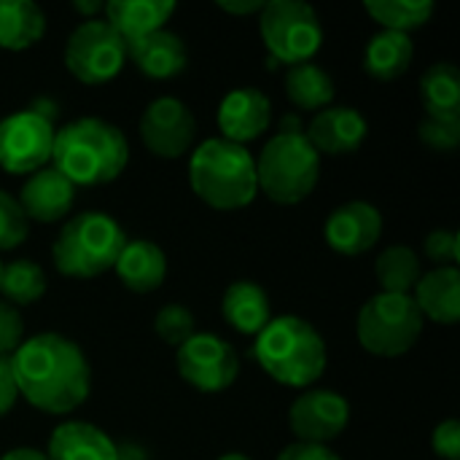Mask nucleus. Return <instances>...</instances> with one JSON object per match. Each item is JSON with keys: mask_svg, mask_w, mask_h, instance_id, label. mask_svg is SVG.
<instances>
[{"mask_svg": "<svg viewBox=\"0 0 460 460\" xmlns=\"http://www.w3.org/2000/svg\"><path fill=\"white\" fill-rule=\"evenodd\" d=\"M19 396L43 415H67L89 399L92 372L84 350L62 334H35L11 356Z\"/></svg>", "mask_w": 460, "mask_h": 460, "instance_id": "f257e3e1", "label": "nucleus"}, {"mask_svg": "<svg viewBox=\"0 0 460 460\" xmlns=\"http://www.w3.org/2000/svg\"><path fill=\"white\" fill-rule=\"evenodd\" d=\"M129 162L127 135L97 116H84L54 135L51 167L59 170L75 189L102 186L116 181Z\"/></svg>", "mask_w": 460, "mask_h": 460, "instance_id": "f03ea898", "label": "nucleus"}, {"mask_svg": "<svg viewBox=\"0 0 460 460\" xmlns=\"http://www.w3.org/2000/svg\"><path fill=\"white\" fill-rule=\"evenodd\" d=\"M259 367L288 388H310L326 372V342L318 329L296 315L272 318L253 345Z\"/></svg>", "mask_w": 460, "mask_h": 460, "instance_id": "7ed1b4c3", "label": "nucleus"}, {"mask_svg": "<svg viewBox=\"0 0 460 460\" xmlns=\"http://www.w3.org/2000/svg\"><path fill=\"white\" fill-rule=\"evenodd\" d=\"M194 194L216 210H240L259 194L256 159L245 146L210 137L194 148L189 162Z\"/></svg>", "mask_w": 460, "mask_h": 460, "instance_id": "20e7f679", "label": "nucleus"}, {"mask_svg": "<svg viewBox=\"0 0 460 460\" xmlns=\"http://www.w3.org/2000/svg\"><path fill=\"white\" fill-rule=\"evenodd\" d=\"M321 178V154L305 137L296 119H283V129L267 140L256 159V183L278 205L305 202Z\"/></svg>", "mask_w": 460, "mask_h": 460, "instance_id": "39448f33", "label": "nucleus"}, {"mask_svg": "<svg viewBox=\"0 0 460 460\" xmlns=\"http://www.w3.org/2000/svg\"><path fill=\"white\" fill-rule=\"evenodd\" d=\"M124 245L127 234L108 213L86 210L65 221L51 245V259L65 278L89 280L113 270Z\"/></svg>", "mask_w": 460, "mask_h": 460, "instance_id": "423d86ee", "label": "nucleus"}, {"mask_svg": "<svg viewBox=\"0 0 460 460\" xmlns=\"http://www.w3.org/2000/svg\"><path fill=\"white\" fill-rule=\"evenodd\" d=\"M423 326L426 318L418 310L412 294H377L364 302L356 334L367 353L396 358L418 345Z\"/></svg>", "mask_w": 460, "mask_h": 460, "instance_id": "0eeeda50", "label": "nucleus"}, {"mask_svg": "<svg viewBox=\"0 0 460 460\" xmlns=\"http://www.w3.org/2000/svg\"><path fill=\"white\" fill-rule=\"evenodd\" d=\"M259 32L272 59L286 65L313 62L323 43L318 11L302 0H270L259 11Z\"/></svg>", "mask_w": 460, "mask_h": 460, "instance_id": "6e6552de", "label": "nucleus"}, {"mask_svg": "<svg viewBox=\"0 0 460 460\" xmlns=\"http://www.w3.org/2000/svg\"><path fill=\"white\" fill-rule=\"evenodd\" d=\"M124 65L127 43L105 19H84L65 43V67L81 84H108Z\"/></svg>", "mask_w": 460, "mask_h": 460, "instance_id": "1a4fd4ad", "label": "nucleus"}, {"mask_svg": "<svg viewBox=\"0 0 460 460\" xmlns=\"http://www.w3.org/2000/svg\"><path fill=\"white\" fill-rule=\"evenodd\" d=\"M57 127L35 111H19L0 121V167L13 175H32L51 162Z\"/></svg>", "mask_w": 460, "mask_h": 460, "instance_id": "9d476101", "label": "nucleus"}, {"mask_svg": "<svg viewBox=\"0 0 460 460\" xmlns=\"http://www.w3.org/2000/svg\"><path fill=\"white\" fill-rule=\"evenodd\" d=\"M178 375L202 394H221L234 385L240 375V358L234 348L216 334H194L178 348Z\"/></svg>", "mask_w": 460, "mask_h": 460, "instance_id": "9b49d317", "label": "nucleus"}, {"mask_svg": "<svg viewBox=\"0 0 460 460\" xmlns=\"http://www.w3.org/2000/svg\"><path fill=\"white\" fill-rule=\"evenodd\" d=\"M197 135V121L189 105L178 97H156L140 116V140L159 159L183 156Z\"/></svg>", "mask_w": 460, "mask_h": 460, "instance_id": "f8f14e48", "label": "nucleus"}, {"mask_svg": "<svg viewBox=\"0 0 460 460\" xmlns=\"http://www.w3.org/2000/svg\"><path fill=\"white\" fill-rule=\"evenodd\" d=\"M350 420V404L337 391L310 388L288 410V426L302 445L334 442Z\"/></svg>", "mask_w": 460, "mask_h": 460, "instance_id": "ddd939ff", "label": "nucleus"}, {"mask_svg": "<svg viewBox=\"0 0 460 460\" xmlns=\"http://www.w3.org/2000/svg\"><path fill=\"white\" fill-rule=\"evenodd\" d=\"M383 234V216L372 202L353 199L337 208L323 226V240L332 251L342 256H361Z\"/></svg>", "mask_w": 460, "mask_h": 460, "instance_id": "4468645a", "label": "nucleus"}, {"mask_svg": "<svg viewBox=\"0 0 460 460\" xmlns=\"http://www.w3.org/2000/svg\"><path fill=\"white\" fill-rule=\"evenodd\" d=\"M216 119H218V129L224 132V140L245 146L270 129L272 102L261 89L240 86L221 100Z\"/></svg>", "mask_w": 460, "mask_h": 460, "instance_id": "2eb2a0df", "label": "nucleus"}, {"mask_svg": "<svg viewBox=\"0 0 460 460\" xmlns=\"http://www.w3.org/2000/svg\"><path fill=\"white\" fill-rule=\"evenodd\" d=\"M367 119L350 105H329L310 119L305 137L318 154L345 156L358 151L367 137Z\"/></svg>", "mask_w": 460, "mask_h": 460, "instance_id": "dca6fc26", "label": "nucleus"}, {"mask_svg": "<svg viewBox=\"0 0 460 460\" xmlns=\"http://www.w3.org/2000/svg\"><path fill=\"white\" fill-rule=\"evenodd\" d=\"M73 202H75V186L51 164L32 172L19 191V205L24 216L38 224L62 221L70 213Z\"/></svg>", "mask_w": 460, "mask_h": 460, "instance_id": "f3484780", "label": "nucleus"}, {"mask_svg": "<svg viewBox=\"0 0 460 460\" xmlns=\"http://www.w3.org/2000/svg\"><path fill=\"white\" fill-rule=\"evenodd\" d=\"M127 59H132L148 78H175L189 65V51L181 35L156 30L146 38L127 43Z\"/></svg>", "mask_w": 460, "mask_h": 460, "instance_id": "a211bd4d", "label": "nucleus"}, {"mask_svg": "<svg viewBox=\"0 0 460 460\" xmlns=\"http://www.w3.org/2000/svg\"><path fill=\"white\" fill-rule=\"evenodd\" d=\"M49 460H119V450L111 437L84 420H70L54 429L49 439Z\"/></svg>", "mask_w": 460, "mask_h": 460, "instance_id": "6ab92c4d", "label": "nucleus"}, {"mask_svg": "<svg viewBox=\"0 0 460 460\" xmlns=\"http://www.w3.org/2000/svg\"><path fill=\"white\" fill-rule=\"evenodd\" d=\"M175 8L172 0H111L105 3V22L124 38V43H132L164 30Z\"/></svg>", "mask_w": 460, "mask_h": 460, "instance_id": "aec40b11", "label": "nucleus"}, {"mask_svg": "<svg viewBox=\"0 0 460 460\" xmlns=\"http://www.w3.org/2000/svg\"><path fill=\"white\" fill-rule=\"evenodd\" d=\"M113 270L129 291L151 294L167 278V256L151 240H127Z\"/></svg>", "mask_w": 460, "mask_h": 460, "instance_id": "412c9836", "label": "nucleus"}, {"mask_svg": "<svg viewBox=\"0 0 460 460\" xmlns=\"http://www.w3.org/2000/svg\"><path fill=\"white\" fill-rule=\"evenodd\" d=\"M415 305L423 318L442 326H456L460 318V272L458 267H439L423 275L415 286Z\"/></svg>", "mask_w": 460, "mask_h": 460, "instance_id": "4be33fe9", "label": "nucleus"}, {"mask_svg": "<svg viewBox=\"0 0 460 460\" xmlns=\"http://www.w3.org/2000/svg\"><path fill=\"white\" fill-rule=\"evenodd\" d=\"M221 315L234 332L256 337L272 321L270 296L253 280H234L221 296Z\"/></svg>", "mask_w": 460, "mask_h": 460, "instance_id": "5701e85b", "label": "nucleus"}, {"mask_svg": "<svg viewBox=\"0 0 460 460\" xmlns=\"http://www.w3.org/2000/svg\"><path fill=\"white\" fill-rule=\"evenodd\" d=\"M415 57V43L407 32H394L383 30L369 38L367 51H364V70L372 78L380 81H394L404 75L412 65Z\"/></svg>", "mask_w": 460, "mask_h": 460, "instance_id": "b1692460", "label": "nucleus"}, {"mask_svg": "<svg viewBox=\"0 0 460 460\" xmlns=\"http://www.w3.org/2000/svg\"><path fill=\"white\" fill-rule=\"evenodd\" d=\"M46 35V16L32 0H0V49L24 51Z\"/></svg>", "mask_w": 460, "mask_h": 460, "instance_id": "393cba45", "label": "nucleus"}, {"mask_svg": "<svg viewBox=\"0 0 460 460\" xmlns=\"http://www.w3.org/2000/svg\"><path fill=\"white\" fill-rule=\"evenodd\" d=\"M286 97L302 111H323L334 100V78L315 62L291 65L283 75Z\"/></svg>", "mask_w": 460, "mask_h": 460, "instance_id": "a878e982", "label": "nucleus"}, {"mask_svg": "<svg viewBox=\"0 0 460 460\" xmlns=\"http://www.w3.org/2000/svg\"><path fill=\"white\" fill-rule=\"evenodd\" d=\"M420 97L426 116L460 119V73L453 62L431 65L420 78Z\"/></svg>", "mask_w": 460, "mask_h": 460, "instance_id": "bb28decb", "label": "nucleus"}, {"mask_svg": "<svg viewBox=\"0 0 460 460\" xmlns=\"http://www.w3.org/2000/svg\"><path fill=\"white\" fill-rule=\"evenodd\" d=\"M375 278L383 288V294H412L420 272V259L407 245H391L383 251L375 261Z\"/></svg>", "mask_w": 460, "mask_h": 460, "instance_id": "cd10ccee", "label": "nucleus"}, {"mask_svg": "<svg viewBox=\"0 0 460 460\" xmlns=\"http://www.w3.org/2000/svg\"><path fill=\"white\" fill-rule=\"evenodd\" d=\"M46 272L30 261V259H16L11 264H3V278H0V294L11 307H27L43 299L46 294Z\"/></svg>", "mask_w": 460, "mask_h": 460, "instance_id": "c85d7f7f", "label": "nucleus"}, {"mask_svg": "<svg viewBox=\"0 0 460 460\" xmlns=\"http://www.w3.org/2000/svg\"><path fill=\"white\" fill-rule=\"evenodd\" d=\"M364 8L375 22L383 24V30L407 32V35L410 30L423 27L434 13L431 0H367Z\"/></svg>", "mask_w": 460, "mask_h": 460, "instance_id": "c756f323", "label": "nucleus"}, {"mask_svg": "<svg viewBox=\"0 0 460 460\" xmlns=\"http://www.w3.org/2000/svg\"><path fill=\"white\" fill-rule=\"evenodd\" d=\"M30 218L24 216L16 197L0 189V251H11L27 240Z\"/></svg>", "mask_w": 460, "mask_h": 460, "instance_id": "7c9ffc66", "label": "nucleus"}, {"mask_svg": "<svg viewBox=\"0 0 460 460\" xmlns=\"http://www.w3.org/2000/svg\"><path fill=\"white\" fill-rule=\"evenodd\" d=\"M154 329L167 345H175V348H181L183 342H189L197 334L194 332V315L183 305L162 307L154 318Z\"/></svg>", "mask_w": 460, "mask_h": 460, "instance_id": "2f4dec72", "label": "nucleus"}, {"mask_svg": "<svg viewBox=\"0 0 460 460\" xmlns=\"http://www.w3.org/2000/svg\"><path fill=\"white\" fill-rule=\"evenodd\" d=\"M418 135L426 146H431L437 151H456L460 143V119L426 116L418 127Z\"/></svg>", "mask_w": 460, "mask_h": 460, "instance_id": "473e14b6", "label": "nucleus"}, {"mask_svg": "<svg viewBox=\"0 0 460 460\" xmlns=\"http://www.w3.org/2000/svg\"><path fill=\"white\" fill-rule=\"evenodd\" d=\"M24 342V323L16 307L0 302V358H11Z\"/></svg>", "mask_w": 460, "mask_h": 460, "instance_id": "72a5a7b5", "label": "nucleus"}, {"mask_svg": "<svg viewBox=\"0 0 460 460\" xmlns=\"http://www.w3.org/2000/svg\"><path fill=\"white\" fill-rule=\"evenodd\" d=\"M426 256L439 267H458V234L453 229H434L426 237Z\"/></svg>", "mask_w": 460, "mask_h": 460, "instance_id": "f704fd0d", "label": "nucleus"}, {"mask_svg": "<svg viewBox=\"0 0 460 460\" xmlns=\"http://www.w3.org/2000/svg\"><path fill=\"white\" fill-rule=\"evenodd\" d=\"M431 447L439 458L460 460V423L458 420H445L434 429L431 434Z\"/></svg>", "mask_w": 460, "mask_h": 460, "instance_id": "c9c22d12", "label": "nucleus"}, {"mask_svg": "<svg viewBox=\"0 0 460 460\" xmlns=\"http://www.w3.org/2000/svg\"><path fill=\"white\" fill-rule=\"evenodd\" d=\"M16 399H19V391H16L11 358H0V418H5L13 410Z\"/></svg>", "mask_w": 460, "mask_h": 460, "instance_id": "e433bc0d", "label": "nucleus"}, {"mask_svg": "<svg viewBox=\"0 0 460 460\" xmlns=\"http://www.w3.org/2000/svg\"><path fill=\"white\" fill-rule=\"evenodd\" d=\"M278 460H342L337 453H332L329 447H323V445H302V442H296V445H288Z\"/></svg>", "mask_w": 460, "mask_h": 460, "instance_id": "4c0bfd02", "label": "nucleus"}, {"mask_svg": "<svg viewBox=\"0 0 460 460\" xmlns=\"http://www.w3.org/2000/svg\"><path fill=\"white\" fill-rule=\"evenodd\" d=\"M267 0H216V5L226 13H237V16H248V13H259L264 8Z\"/></svg>", "mask_w": 460, "mask_h": 460, "instance_id": "58836bf2", "label": "nucleus"}, {"mask_svg": "<svg viewBox=\"0 0 460 460\" xmlns=\"http://www.w3.org/2000/svg\"><path fill=\"white\" fill-rule=\"evenodd\" d=\"M73 11H78L86 19H97V13L105 11V3H100V0H73Z\"/></svg>", "mask_w": 460, "mask_h": 460, "instance_id": "ea45409f", "label": "nucleus"}, {"mask_svg": "<svg viewBox=\"0 0 460 460\" xmlns=\"http://www.w3.org/2000/svg\"><path fill=\"white\" fill-rule=\"evenodd\" d=\"M0 460H49V458H46V453H40V450H35V447H13V450H8V453H5Z\"/></svg>", "mask_w": 460, "mask_h": 460, "instance_id": "a19ab883", "label": "nucleus"}, {"mask_svg": "<svg viewBox=\"0 0 460 460\" xmlns=\"http://www.w3.org/2000/svg\"><path fill=\"white\" fill-rule=\"evenodd\" d=\"M218 460H251L248 456H243V453H226V456H221Z\"/></svg>", "mask_w": 460, "mask_h": 460, "instance_id": "79ce46f5", "label": "nucleus"}, {"mask_svg": "<svg viewBox=\"0 0 460 460\" xmlns=\"http://www.w3.org/2000/svg\"><path fill=\"white\" fill-rule=\"evenodd\" d=\"M0 278H3V261H0Z\"/></svg>", "mask_w": 460, "mask_h": 460, "instance_id": "37998d69", "label": "nucleus"}]
</instances>
